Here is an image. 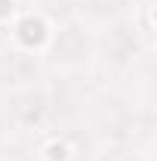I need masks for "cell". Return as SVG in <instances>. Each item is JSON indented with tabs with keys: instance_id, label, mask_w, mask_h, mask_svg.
<instances>
[{
	"instance_id": "cell-1",
	"label": "cell",
	"mask_w": 157,
	"mask_h": 161,
	"mask_svg": "<svg viewBox=\"0 0 157 161\" xmlns=\"http://www.w3.org/2000/svg\"><path fill=\"white\" fill-rule=\"evenodd\" d=\"M34 68H37V62L28 53H19V50H3L0 53V84H6L13 90L37 84L34 80Z\"/></svg>"
}]
</instances>
